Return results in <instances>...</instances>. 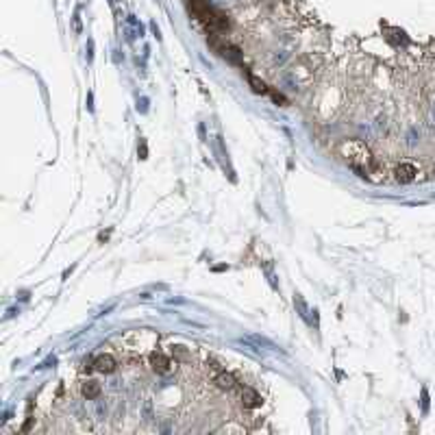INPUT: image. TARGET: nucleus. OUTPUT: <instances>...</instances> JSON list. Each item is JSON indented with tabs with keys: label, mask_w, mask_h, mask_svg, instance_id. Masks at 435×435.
Instances as JSON below:
<instances>
[{
	"label": "nucleus",
	"mask_w": 435,
	"mask_h": 435,
	"mask_svg": "<svg viewBox=\"0 0 435 435\" xmlns=\"http://www.w3.org/2000/svg\"><path fill=\"white\" fill-rule=\"evenodd\" d=\"M94 368L98 370V372L109 374V372H114V370H116V359L111 357V355H100V357L94 359Z\"/></svg>",
	"instance_id": "nucleus-1"
},
{
	"label": "nucleus",
	"mask_w": 435,
	"mask_h": 435,
	"mask_svg": "<svg viewBox=\"0 0 435 435\" xmlns=\"http://www.w3.org/2000/svg\"><path fill=\"white\" fill-rule=\"evenodd\" d=\"M416 174H418V170H416V166H414V164H400V166L396 168V179H398L400 183H409V181H414V179H416Z\"/></svg>",
	"instance_id": "nucleus-2"
},
{
	"label": "nucleus",
	"mask_w": 435,
	"mask_h": 435,
	"mask_svg": "<svg viewBox=\"0 0 435 435\" xmlns=\"http://www.w3.org/2000/svg\"><path fill=\"white\" fill-rule=\"evenodd\" d=\"M150 361H152V368H155L159 374L170 372V359H168L166 355H161V352H155V355L150 357Z\"/></svg>",
	"instance_id": "nucleus-3"
},
{
	"label": "nucleus",
	"mask_w": 435,
	"mask_h": 435,
	"mask_svg": "<svg viewBox=\"0 0 435 435\" xmlns=\"http://www.w3.org/2000/svg\"><path fill=\"white\" fill-rule=\"evenodd\" d=\"M241 400H244L246 407H259L261 405V396L253 388H244V390H241Z\"/></svg>",
	"instance_id": "nucleus-4"
},
{
	"label": "nucleus",
	"mask_w": 435,
	"mask_h": 435,
	"mask_svg": "<svg viewBox=\"0 0 435 435\" xmlns=\"http://www.w3.org/2000/svg\"><path fill=\"white\" fill-rule=\"evenodd\" d=\"M80 392H83V396L87 400H94V398H98V394H100V385L96 381H85L83 388H80Z\"/></svg>",
	"instance_id": "nucleus-5"
},
{
	"label": "nucleus",
	"mask_w": 435,
	"mask_h": 435,
	"mask_svg": "<svg viewBox=\"0 0 435 435\" xmlns=\"http://www.w3.org/2000/svg\"><path fill=\"white\" fill-rule=\"evenodd\" d=\"M215 383H218V388H222V390H233L237 385L235 381V376L229 374V372H222V374H218L215 376Z\"/></svg>",
	"instance_id": "nucleus-6"
},
{
	"label": "nucleus",
	"mask_w": 435,
	"mask_h": 435,
	"mask_svg": "<svg viewBox=\"0 0 435 435\" xmlns=\"http://www.w3.org/2000/svg\"><path fill=\"white\" fill-rule=\"evenodd\" d=\"M246 78H248V85H251V90H253L255 94H265V92H270L268 87H265L263 80L257 78L255 74H248V72H246Z\"/></svg>",
	"instance_id": "nucleus-7"
},
{
	"label": "nucleus",
	"mask_w": 435,
	"mask_h": 435,
	"mask_svg": "<svg viewBox=\"0 0 435 435\" xmlns=\"http://www.w3.org/2000/svg\"><path fill=\"white\" fill-rule=\"evenodd\" d=\"M222 55H224V57H227L229 61H233V63H239V59H241L239 48H235V46H227V48H222Z\"/></svg>",
	"instance_id": "nucleus-8"
},
{
	"label": "nucleus",
	"mask_w": 435,
	"mask_h": 435,
	"mask_svg": "<svg viewBox=\"0 0 435 435\" xmlns=\"http://www.w3.org/2000/svg\"><path fill=\"white\" fill-rule=\"evenodd\" d=\"M272 98H275V102H281V104H287V100L281 96L279 92H272Z\"/></svg>",
	"instance_id": "nucleus-9"
},
{
	"label": "nucleus",
	"mask_w": 435,
	"mask_h": 435,
	"mask_svg": "<svg viewBox=\"0 0 435 435\" xmlns=\"http://www.w3.org/2000/svg\"><path fill=\"white\" fill-rule=\"evenodd\" d=\"M144 416H146V420H150V418H152V414H150V402H146V405H144Z\"/></svg>",
	"instance_id": "nucleus-10"
}]
</instances>
